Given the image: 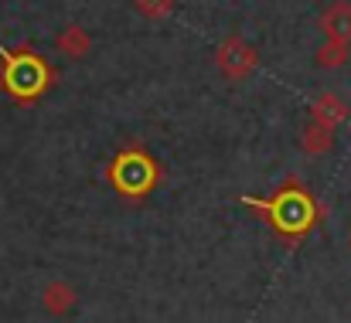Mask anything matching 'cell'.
I'll return each mask as SVG.
<instances>
[{"mask_svg": "<svg viewBox=\"0 0 351 323\" xmlns=\"http://www.w3.org/2000/svg\"><path fill=\"white\" fill-rule=\"evenodd\" d=\"M300 150L311 153V157H324V153H331V150H335V129H331V126H321V122L311 119V122L300 129Z\"/></svg>", "mask_w": 351, "mask_h": 323, "instance_id": "cell-9", "label": "cell"}, {"mask_svg": "<svg viewBox=\"0 0 351 323\" xmlns=\"http://www.w3.org/2000/svg\"><path fill=\"white\" fill-rule=\"evenodd\" d=\"M160 181H164V167L140 140L119 146L106 164V184L123 201H147L160 188Z\"/></svg>", "mask_w": 351, "mask_h": 323, "instance_id": "cell-3", "label": "cell"}, {"mask_svg": "<svg viewBox=\"0 0 351 323\" xmlns=\"http://www.w3.org/2000/svg\"><path fill=\"white\" fill-rule=\"evenodd\" d=\"M348 58H351L348 41H328V38H324V44H321L317 55H314L317 68H341V65H348Z\"/></svg>", "mask_w": 351, "mask_h": 323, "instance_id": "cell-10", "label": "cell"}, {"mask_svg": "<svg viewBox=\"0 0 351 323\" xmlns=\"http://www.w3.org/2000/svg\"><path fill=\"white\" fill-rule=\"evenodd\" d=\"M55 48H58L65 58L79 62V58H86V55H89L93 38H89V31H86V27H79V24H65V27L55 34Z\"/></svg>", "mask_w": 351, "mask_h": 323, "instance_id": "cell-8", "label": "cell"}, {"mask_svg": "<svg viewBox=\"0 0 351 323\" xmlns=\"http://www.w3.org/2000/svg\"><path fill=\"white\" fill-rule=\"evenodd\" d=\"M58 86V68L31 44L0 48V92L17 106L41 103Z\"/></svg>", "mask_w": 351, "mask_h": 323, "instance_id": "cell-2", "label": "cell"}, {"mask_svg": "<svg viewBox=\"0 0 351 323\" xmlns=\"http://www.w3.org/2000/svg\"><path fill=\"white\" fill-rule=\"evenodd\" d=\"M348 245H351V238H348Z\"/></svg>", "mask_w": 351, "mask_h": 323, "instance_id": "cell-12", "label": "cell"}, {"mask_svg": "<svg viewBox=\"0 0 351 323\" xmlns=\"http://www.w3.org/2000/svg\"><path fill=\"white\" fill-rule=\"evenodd\" d=\"M348 116H351V106L338 96V92H321V96L311 103V119H314V122H321V126L338 129Z\"/></svg>", "mask_w": 351, "mask_h": 323, "instance_id": "cell-7", "label": "cell"}, {"mask_svg": "<svg viewBox=\"0 0 351 323\" xmlns=\"http://www.w3.org/2000/svg\"><path fill=\"white\" fill-rule=\"evenodd\" d=\"M239 205L252 208L287 248H297L324 221V205L317 201V194L300 177H287L269 198H249V194H242Z\"/></svg>", "mask_w": 351, "mask_h": 323, "instance_id": "cell-1", "label": "cell"}, {"mask_svg": "<svg viewBox=\"0 0 351 323\" xmlns=\"http://www.w3.org/2000/svg\"><path fill=\"white\" fill-rule=\"evenodd\" d=\"M317 27L324 31L328 41H348L351 44V0H331L321 10Z\"/></svg>", "mask_w": 351, "mask_h": 323, "instance_id": "cell-5", "label": "cell"}, {"mask_svg": "<svg viewBox=\"0 0 351 323\" xmlns=\"http://www.w3.org/2000/svg\"><path fill=\"white\" fill-rule=\"evenodd\" d=\"M75 303H79V289H75L72 283H65V279H51V283L41 289V307H45L51 317L72 313Z\"/></svg>", "mask_w": 351, "mask_h": 323, "instance_id": "cell-6", "label": "cell"}, {"mask_svg": "<svg viewBox=\"0 0 351 323\" xmlns=\"http://www.w3.org/2000/svg\"><path fill=\"white\" fill-rule=\"evenodd\" d=\"M256 65H259L256 48H252L245 38H239V34H229V38L219 44V51H215V68H219L229 82H245V79L256 72Z\"/></svg>", "mask_w": 351, "mask_h": 323, "instance_id": "cell-4", "label": "cell"}, {"mask_svg": "<svg viewBox=\"0 0 351 323\" xmlns=\"http://www.w3.org/2000/svg\"><path fill=\"white\" fill-rule=\"evenodd\" d=\"M133 7L147 17V21H164L174 10V0H133Z\"/></svg>", "mask_w": 351, "mask_h": 323, "instance_id": "cell-11", "label": "cell"}]
</instances>
